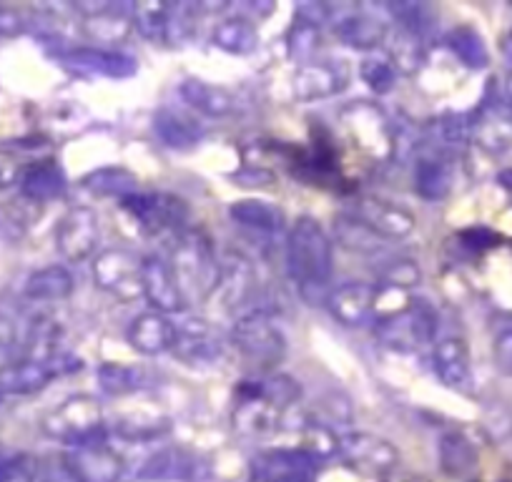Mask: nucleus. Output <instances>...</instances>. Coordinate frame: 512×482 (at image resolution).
<instances>
[{
  "label": "nucleus",
  "mask_w": 512,
  "mask_h": 482,
  "mask_svg": "<svg viewBox=\"0 0 512 482\" xmlns=\"http://www.w3.org/2000/svg\"><path fill=\"white\" fill-rule=\"evenodd\" d=\"M53 239H56L58 254L66 262H86L88 257H93L98 239H101L98 214L91 206H73L61 216L56 231H53Z\"/></svg>",
  "instance_id": "nucleus-12"
},
{
  "label": "nucleus",
  "mask_w": 512,
  "mask_h": 482,
  "mask_svg": "<svg viewBox=\"0 0 512 482\" xmlns=\"http://www.w3.org/2000/svg\"><path fill=\"white\" fill-rule=\"evenodd\" d=\"M432 367L447 390H455L460 395L472 392V365L470 349L462 337H445L437 342L432 354Z\"/></svg>",
  "instance_id": "nucleus-21"
},
{
  "label": "nucleus",
  "mask_w": 512,
  "mask_h": 482,
  "mask_svg": "<svg viewBox=\"0 0 512 482\" xmlns=\"http://www.w3.org/2000/svg\"><path fill=\"white\" fill-rule=\"evenodd\" d=\"M0 400H3V395H0Z\"/></svg>",
  "instance_id": "nucleus-56"
},
{
  "label": "nucleus",
  "mask_w": 512,
  "mask_h": 482,
  "mask_svg": "<svg viewBox=\"0 0 512 482\" xmlns=\"http://www.w3.org/2000/svg\"><path fill=\"white\" fill-rule=\"evenodd\" d=\"M234 184L244 186V189H272L277 176L272 171L262 169V166H244L236 174H231Z\"/></svg>",
  "instance_id": "nucleus-49"
},
{
  "label": "nucleus",
  "mask_w": 512,
  "mask_h": 482,
  "mask_svg": "<svg viewBox=\"0 0 512 482\" xmlns=\"http://www.w3.org/2000/svg\"><path fill=\"white\" fill-rule=\"evenodd\" d=\"M118 206L146 234H164V231H171L176 236L184 229H189V204L176 194H166V191H136V194L118 201Z\"/></svg>",
  "instance_id": "nucleus-6"
},
{
  "label": "nucleus",
  "mask_w": 512,
  "mask_h": 482,
  "mask_svg": "<svg viewBox=\"0 0 512 482\" xmlns=\"http://www.w3.org/2000/svg\"><path fill=\"white\" fill-rule=\"evenodd\" d=\"M73 289H76L73 274L63 264H51V267L38 269L26 279L23 297L31 299V302H63V299L71 297Z\"/></svg>",
  "instance_id": "nucleus-31"
},
{
  "label": "nucleus",
  "mask_w": 512,
  "mask_h": 482,
  "mask_svg": "<svg viewBox=\"0 0 512 482\" xmlns=\"http://www.w3.org/2000/svg\"><path fill=\"white\" fill-rule=\"evenodd\" d=\"M447 46L467 68H485L487 61H490L485 41L472 26L452 28L450 36H447Z\"/></svg>",
  "instance_id": "nucleus-37"
},
{
  "label": "nucleus",
  "mask_w": 512,
  "mask_h": 482,
  "mask_svg": "<svg viewBox=\"0 0 512 482\" xmlns=\"http://www.w3.org/2000/svg\"><path fill=\"white\" fill-rule=\"evenodd\" d=\"M319 465L322 460L302 447H274L251 457L249 475L254 482H312Z\"/></svg>",
  "instance_id": "nucleus-11"
},
{
  "label": "nucleus",
  "mask_w": 512,
  "mask_h": 482,
  "mask_svg": "<svg viewBox=\"0 0 512 482\" xmlns=\"http://www.w3.org/2000/svg\"><path fill=\"white\" fill-rule=\"evenodd\" d=\"M169 3H141L134 6V28L151 43H166Z\"/></svg>",
  "instance_id": "nucleus-41"
},
{
  "label": "nucleus",
  "mask_w": 512,
  "mask_h": 482,
  "mask_svg": "<svg viewBox=\"0 0 512 482\" xmlns=\"http://www.w3.org/2000/svg\"><path fill=\"white\" fill-rule=\"evenodd\" d=\"M141 267H144V259L128 249H103L93 259V282L118 302H134L136 297L144 299Z\"/></svg>",
  "instance_id": "nucleus-10"
},
{
  "label": "nucleus",
  "mask_w": 512,
  "mask_h": 482,
  "mask_svg": "<svg viewBox=\"0 0 512 482\" xmlns=\"http://www.w3.org/2000/svg\"><path fill=\"white\" fill-rule=\"evenodd\" d=\"M126 339L131 344V349H136L144 357H156V354L171 352L176 344V322H171L166 314L149 309V312L139 314L131 322Z\"/></svg>",
  "instance_id": "nucleus-22"
},
{
  "label": "nucleus",
  "mask_w": 512,
  "mask_h": 482,
  "mask_svg": "<svg viewBox=\"0 0 512 482\" xmlns=\"http://www.w3.org/2000/svg\"><path fill=\"white\" fill-rule=\"evenodd\" d=\"M0 482H36V460L28 455L0 457Z\"/></svg>",
  "instance_id": "nucleus-47"
},
{
  "label": "nucleus",
  "mask_w": 512,
  "mask_h": 482,
  "mask_svg": "<svg viewBox=\"0 0 512 482\" xmlns=\"http://www.w3.org/2000/svg\"><path fill=\"white\" fill-rule=\"evenodd\" d=\"M437 327H440L437 309L425 299L410 297L402 307L379 314L374 322V337L395 352H415L435 342Z\"/></svg>",
  "instance_id": "nucleus-3"
},
{
  "label": "nucleus",
  "mask_w": 512,
  "mask_h": 482,
  "mask_svg": "<svg viewBox=\"0 0 512 482\" xmlns=\"http://www.w3.org/2000/svg\"><path fill=\"white\" fill-rule=\"evenodd\" d=\"M229 339L259 375H272L287 357V337L267 312L244 314L234 324Z\"/></svg>",
  "instance_id": "nucleus-4"
},
{
  "label": "nucleus",
  "mask_w": 512,
  "mask_h": 482,
  "mask_svg": "<svg viewBox=\"0 0 512 482\" xmlns=\"http://www.w3.org/2000/svg\"><path fill=\"white\" fill-rule=\"evenodd\" d=\"M83 367V362L71 354H58L48 362L36 359H21L11 365L0 367V395L3 397H28L46 390L53 380L63 375H71Z\"/></svg>",
  "instance_id": "nucleus-9"
},
{
  "label": "nucleus",
  "mask_w": 512,
  "mask_h": 482,
  "mask_svg": "<svg viewBox=\"0 0 512 482\" xmlns=\"http://www.w3.org/2000/svg\"><path fill=\"white\" fill-rule=\"evenodd\" d=\"M390 61L397 73L415 76V73L422 68V63H425V41H420V38L402 31L400 41H395V46H392Z\"/></svg>",
  "instance_id": "nucleus-42"
},
{
  "label": "nucleus",
  "mask_w": 512,
  "mask_h": 482,
  "mask_svg": "<svg viewBox=\"0 0 512 482\" xmlns=\"http://www.w3.org/2000/svg\"><path fill=\"white\" fill-rule=\"evenodd\" d=\"M349 214L357 216L362 224H367L382 239H402V236H410L415 231V216L405 206L392 204V201L379 199V196L357 199Z\"/></svg>",
  "instance_id": "nucleus-15"
},
{
  "label": "nucleus",
  "mask_w": 512,
  "mask_h": 482,
  "mask_svg": "<svg viewBox=\"0 0 512 482\" xmlns=\"http://www.w3.org/2000/svg\"><path fill=\"white\" fill-rule=\"evenodd\" d=\"M500 98H502V106H505L507 113H510V116H512V73H507L505 83H502Z\"/></svg>",
  "instance_id": "nucleus-54"
},
{
  "label": "nucleus",
  "mask_w": 512,
  "mask_h": 482,
  "mask_svg": "<svg viewBox=\"0 0 512 482\" xmlns=\"http://www.w3.org/2000/svg\"><path fill=\"white\" fill-rule=\"evenodd\" d=\"M166 262L186 307L209 302L214 297L216 284H219V257H216L214 241L204 229L189 226L176 234Z\"/></svg>",
  "instance_id": "nucleus-2"
},
{
  "label": "nucleus",
  "mask_w": 512,
  "mask_h": 482,
  "mask_svg": "<svg viewBox=\"0 0 512 482\" xmlns=\"http://www.w3.org/2000/svg\"><path fill=\"white\" fill-rule=\"evenodd\" d=\"M58 339H61V327L53 319L41 317L33 322L31 337H28V357L36 362H48V359L58 357Z\"/></svg>",
  "instance_id": "nucleus-40"
},
{
  "label": "nucleus",
  "mask_w": 512,
  "mask_h": 482,
  "mask_svg": "<svg viewBox=\"0 0 512 482\" xmlns=\"http://www.w3.org/2000/svg\"><path fill=\"white\" fill-rule=\"evenodd\" d=\"M98 387L106 395L123 397L131 395V392H139L144 387V380H141V372L136 367L121 365V362H103L98 367Z\"/></svg>",
  "instance_id": "nucleus-38"
},
{
  "label": "nucleus",
  "mask_w": 512,
  "mask_h": 482,
  "mask_svg": "<svg viewBox=\"0 0 512 482\" xmlns=\"http://www.w3.org/2000/svg\"><path fill=\"white\" fill-rule=\"evenodd\" d=\"M287 412L274 405L264 392V380L259 377H246L234 387V410H231V422L234 430L241 435L259 437L274 432L282 425Z\"/></svg>",
  "instance_id": "nucleus-8"
},
{
  "label": "nucleus",
  "mask_w": 512,
  "mask_h": 482,
  "mask_svg": "<svg viewBox=\"0 0 512 482\" xmlns=\"http://www.w3.org/2000/svg\"><path fill=\"white\" fill-rule=\"evenodd\" d=\"M337 452L364 475H390L400 465V450L390 440L369 435V432L342 435Z\"/></svg>",
  "instance_id": "nucleus-13"
},
{
  "label": "nucleus",
  "mask_w": 512,
  "mask_h": 482,
  "mask_svg": "<svg viewBox=\"0 0 512 482\" xmlns=\"http://www.w3.org/2000/svg\"><path fill=\"white\" fill-rule=\"evenodd\" d=\"M16 342V324L0 314V349H8Z\"/></svg>",
  "instance_id": "nucleus-53"
},
{
  "label": "nucleus",
  "mask_w": 512,
  "mask_h": 482,
  "mask_svg": "<svg viewBox=\"0 0 512 482\" xmlns=\"http://www.w3.org/2000/svg\"><path fill=\"white\" fill-rule=\"evenodd\" d=\"M392 13L400 21L402 31L410 33V36L425 41L427 33L432 28V16L427 11V6H420V3H395L392 6Z\"/></svg>",
  "instance_id": "nucleus-45"
},
{
  "label": "nucleus",
  "mask_w": 512,
  "mask_h": 482,
  "mask_svg": "<svg viewBox=\"0 0 512 482\" xmlns=\"http://www.w3.org/2000/svg\"><path fill=\"white\" fill-rule=\"evenodd\" d=\"M81 186L96 196L121 201L139 191V176L134 171L123 169V166H103V169H96L83 176Z\"/></svg>",
  "instance_id": "nucleus-34"
},
{
  "label": "nucleus",
  "mask_w": 512,
  "mask_h": 482,
  "mask_svg": "<svg viewBox=\"0 0 512 482\" xmlns=\"http://www.w3.org/2000/svg\"><path fill=\"white\" fill-rule=\"evenodd\" d=\"M61 58L66 63H71L73 68L78 71H86V73H98V76H106V78H131L139 66L131 56L126 53H118V51H108V48H71V51L61 53Z\"/></svg>",
  "instance_id": "nucleus-24"
},
{
  "label": "nucleus",
  "mask_w": 512,
  "mask_h": 482,
  "mask_svg": "<svg viewBox=\"0 0 512 482\" xmlns=\"http://www.w3.org/2000/svg\"><path fill=\"white\" fill-rule=\"evenodd\" d=\"M347 68L342 63L334 61H314L302 63L294 73L292 91L299 101H322V98H332L344 91L347 86Z\"/></svg>",
  "instance_id": "nucleus-17"
},
{
  "label": "nucleus",
  "mask_w": 512,
  "mask_h": 482,
  "mask_svg": "<svg viewBox=\"0 0 512 482\" xmlns=\"http://www.w3.org/2000/svg\"><path fill=\"white\" fill-rule=\"evenodd\" d=\"M492 359L505 377H512V319L500 322L492 334Z\"/></svg>",
  "instance_id": "nucleus-46"
},
{
  "label": "nucleus",
  "mask_w": 512,
  "mask_h": 482,
  "mask_svg": "<svg viewBox=\"0 0 512 482\" xmlns=\"http://www.w3.org/2000/svg\"><path fill=\"white\" fill-rule=\"evenodd\" d=\"M289 277L309 304L324 302L334 274V241L314 216H299L287 236Z\"/></svg>",
  "instance_id": "nucleus-1"
},
{
  "label": "nucleus",
  "mask_w": 512,
  "mask_h": 482,
  "mask_svg": "<svg viewBox=\"0 0 512 482\" xmlns=\"http://www.w3.org/2000/svg\"><path fill=\"white\" fill-rule=\"evenodd\" d=\"M43 432L51 440L63 442L68 447L93 445L106 440V420L103 407L91 395H73L58 407H53L41 422Z\"/></svg>",
  "instance_id": "nucleus-5"
},
{
  "label": "nucleus",
  "mask_w": 512,
  "mask_h": 482,
  "mask_svg": "<svg viewBox=\"0 0 512 482\" xmlns=\"http://www.w3.org/2000/svg\"><path fill=\"white\" fill-rule=\"evenodd\" d=\"M460 239L465 247L477 249V252H482V249L500 247L502 244V236L495 234L492 229H485V226H470V229L460 231Z\"/></svg>",
  "instance_id": "nucleus-50"
},
{
  "label": "nucleus",
  "mask_w": 512,
  "mask_h": 482,
  "mask_svg": "<svg viewBox=\"0 0 512 482\" xmlns=\"http://www.w3.org/2000/svg\"><path fill=\"white\" fill-rule=\"evenodd\" d=\"M141 287H144V299L151 309L159 314H181L186 309L184 297L174 282L169 262L161 257H146L141 267Z\"/></svg>",
  "instance_id": "nucleus-20"
},
{
  "label": "nucleus",
  "mask_w": 512,
  "mask_h": 482,
  "mask_svg": "<svg viewBox=\"0 0 512 482\" xmlns=\"http://www.w3.org/2000/svg\"><path fill=\"white\" fill-rule=\"evenodd\" d=\"M219 51L229 53V56H249L259 46V31H256L254 23L249 18H224L219 26L214 28V36H211Z\"/></svg>",
  "instance_id": "nucleus-35"
},
{
  "label": "nucleus",
  "mask_w": 512,
  "mask_h": 482,
  "mask_svg": "<svg viewBox=\"0 0 512 482\" xmlns=\"http://www.w3.org/2000/svg\"><path fill=\"white\" fill-rule=\"evenodd\" d=\"M171 352L186 365H214L221 357V339L206 319L186 317L176 322V344Z\"/></svg>",
  "instance_id": "nucleus-16"
},
{
  "label": "nucleus",
  "mask_w": 512,
  "mask_h": 482,
  "mask_svg": "<svg viewBox=\"0 0 512 482\" xmlns=\"http://www.w3.org/2000/svg\"><path fill=\"white\" fill-rule=\"evenodd\" d=\"M154 131L161 139V144L176 151L194 149L201 141V136H204V129H201L199 121H194L186 113L176 111V108H159L154 113Z\"/></svg>",
  "instance_id": "nucleus-29"
},
{
  "label": "nucleus",
  "mask_w": 512,
  "mask_h": 482,
  "mask_svg": "<svg viewBox=\"0 0 512 482\" xmlns=\"http://www.w3.org/2000/svg\"><path fill=\"white\" fill-rule=\"evenodd\" d=\"M81 31L86 33L91 41L101 43H118L134 31V8L118 6V3H108L103 11L86 16L81 21Z\"/></svg>",
  "instance_id": "nucleus-30"
},
{
  "label": "nucleus",
  "mask_w": 512,
  "mask_h": 482,
  "mask_svg": "<svg viewBox=\"0 0 512 482\" xmlns=\"http://www.w3.org/2000/svg\"><path fill=\"white\" fill-rule=\"evenodd\" d=\"M21 194L23 199L33 201V204H51L66 196L68 179L66 171L61 169L56 159H41L26 164L21 176Z\"/></svg>",
  "instance_id": "nucleus-23"
},
{
  "label": "nucleus",
  "mask_w": 512,
  "mask_h": 482,
  "mask_svg": "<svg viewBox=\"0 0 512 482\" xmlns=\"http://www.w3.org/2000/svg\"><path fill=\"white\" fill-rule=\"evenodd\" d=\"M437 455H440L442 472L450 477L470 475L477 467V460H480V452H477L475 442L462 430L445 432L440 437V445H437Z\"/></svg>",
  "instance_id": "nucleus-32"
},
{
  "label": "nucleus",
  "mask_w": 512,
  "mask_h": 482,
  "mask_svg": "<svg viewBox=\"0 0 512 482\" xmlns=\"http://www.w3.org/2000/svg\"><path fill=\"white\" fill-rule=\"evenodd\" d=\"M420 279L422 272L412 259H392V262H387V267L379 272V287L407 292L410 287L420 284Z\"/></svg>",
  "instance_id": "nucleus-44"
},
{
  "label": "nucleus",
  "mask_w": 512,
  "mask_h": 482,
  "mask_svg": "<svg viewBox=\"0 0 512 482\" xmlns=\"http://www.w3.org/2000/svg\"><path fill=\"white\" fill-rule=\"evenodd\" d=\"M327 302L334 319H339L344 327H364L377 317L379 287L367 282H347L334 289Z\"/></svg>",
  "instance_id": "nucleus-18"
},
{
  "label": "nucleus",
  "mask_w": 512,
  "mask_h": 482,
  "mask_svg": "<svg viewBox=\"0 0 512 482\" xmlns=\"http://www.w3.org/2000/svg\"><path fill=\"white\" fill-rule=\"evenodd\" d=\"M342 124L352 144L369 159L387 161L395 156V129L377 103H352L342 111Z\"/></svg>",
  "instance_id": "nucleus-7"
},
{
  "label": "nucleus",
  "mask_w": 512,
  "mask_h": 482,
  "mask_svg": "<svg viewBox=\"0 0 512 482\" xmlns=\"http://www.w3.org/2000/svg\"><path fill=\"white\" fill-rule=\"evenodd\" d=\"M334 239H337V244H342L344 249L357 254H374L384 247L382 236L374 234L367 224H362V221H359L357 216L349 214V211L347 214H339L337 219H334Z\"/></svg>",
  "instance_id": "nucleus-36"
},
{
  "label": "nucleus",
  "mask_w": 512,
  "mask_h": 482,
  "mask_svg": "<svg viewBox=\"0 0 512 482\" xmlns=\"http://www.w3.org/2000/svg\"><path fill=\"white\" fill-rule=\"evenodd\" d=\"M497 181H500V184L505 186V189H510V191H512V169L502 171V174L497 176Z\"/></svg>",
  "instance_id": "nucleus-55"
},
{
  "label": "nucleus",
  "mask_w": 512,
  "mask_h": 482,
  "mask_svg": "<svg viewBox=\"0 0 512 482\" xmlns=\"http://www.w3.org/2000/svg\"><path fill=\"white\" fill-rule=\"evenodd\" d=\"M319 41H322V28H319V21H312V18L297 13V18H294L287 36L289 56L297 58V61L302 63L314 61V53H317Z\"/></svg>",
  "instance_id": "nucleus-39"
},
{
  "label": "nucleus",
  "mask_w": 512,
  "mask_h": 482,
  "mask_svg": "<svg viewBox=\"0 0 512 482\" xmlns=\"http://www.w3.org/2000/svg\"><path fill=\"white\" fill-rule=\"evenodd\" d=\"M179 96L186 106L209 118L229 116L236 106L234 96H231L224 86L201 81V78H186V81H181Z\"/></svg>",
  "instance_id": "nucleus-27"
},
{
  "label": "nucleus",
  "mask_w": 512,
  "mask_h": 482,
  "mask_svg": "<svg viewBox=\"0 0 512 482\" xmlns=\"http://www.w3.org/2000/svg\"><path fill=\"white\" fill-rule=\"evenodd\" d=\"M26 31V18L16 8L0 6V38H13Z\"/></svg>",
  "instance_id": "nucleus-52"
},
{
  "label": "nucleus",
  "mask_w": 512,
  "mask_h": 482,
  "mask_svg": "<svg viewBox=\"0 0 512 482\" xmlns=\"http://www.w3.org/2000/svg\"><path fill=\"white\" fill-rule=\"evenodd\" d=\"M36 482H78L66 455H48L36 462Z\"/></svg>",
  "instance_id": "nucleus-48"
},
{
  "label": "nucleus",
  "mask_w": 512,
  "mask_h": 482,
  "mask_svg": "<svg viewBox=\"0 0 512 482\" xmlns=\"http://www.w3.org/2000/svg\"><path fill=\"white\" fill-rule=\"evenodd\" d=\"M359 76L374 93H390L397 83V71L390 58L367 56L359 63Z\"/></svg>",
  "instance_id": "nucleus-43"
},
{
  "label": "nucleus",
  "mask_w": 512,
  "mask_h": 482,
  "mask_svg": "<svg viewBox=\"0 0 512 482\" xmlns=\"http://www.w3.org/2000/svg\"><path fill=\"white\" fill-rule=\"evenodd\" d=\"M26 164L18 161V156L0 151V189H11V186L21 184V176Z\"/></svg>",
  "instance_id": "nucleus-51"
},
{
  "label": "nucleus",
  "mask_w": 512,
  "mask_h": 482,
  "mask_svg": "<svg viewBox=\"0 0 512 482\" xmlns=\"http://www.w3.org/2000/svg\"><path fill=\"white\" fill-rule=\"evenodd\" d=\"M256 282L259 279H256V269L249 257H244L241 252H234V249L221 254L219 284H216L214 297L224 312H236L246 302H251V297L256 294Z\"/></svg>",
  "instance_id": "nucleus-14"
},
{
  "label": "nucleus",
  "mask_w": 512,
  "mask_h": 482,
  "mask_svg": "<svg viewBox=\"0 0 512 482\" xmlns=\"http://www.w3.org/2000/svg\"><path fill=\"white\" fill-rule=\"evenodd\" d=\"M231 221H236L239 226L254 231H267V234H277L287 224V216L279 209L277 204L264 199H241L234 201L229 206Z\"/></svg>",
  "instance_id": "nucleus-33"
},
{
  "label": "nucleus",
  "mask_w": 512,
  "mask_h": 482,
  "mask_svg": "<svg viewBox=\"0 0 512 482\" xmlns=\"http://www.w3.org/2000/svg\"><path fill=\"white\" fill-rule=\"evenodd\" d=\"M66 460L78 482H118L123 475L121 455H116V450H111L106 440L71 447L66 452Z\"/></svg>",
  "instance_id": "nucleus-19"
},
{
  "label": "nucleus",
  "mask_w": 512,
  "mask_h": 482,
  "mask_svg": "<svg viewBox=\"0 0 512 482\" xmlns=\"http://www.w3.org/2000/svg\"><path fill=\"white\" fill-rule=\"evenodd\" d=\"M339 43L354 48V51H374L387 38V23L369 13H342L332 26Z\"/></svg>",
  "instance_id": "nucleus-26"
},
{
  "label": "nucleus",
  "mask_w": 512,
  "mask_h": 482,
  "mask_svg": "<svg viewBox=\"0 0 512 482\" xmlns=\"http://www.w3.org/2000/svg\"><path fill=\"white\" fill-rule=\"evenodd\" d=\"M199 472V457L194 452L184 450V447H166L156 455L149 457L144 470L139 472L141 480H194Z\"/></svg>",
  "instance_id": "nucleus-28"
},
{
  "label": "nucleus",
  "mask_w": 512,
  "mask_h": 482,
  "mask_svg": "<svg viewBox=\"0 0 512 482\" xmlns=\"http://www.w3.org/2000/svg\"><path fill=\"white\" fill-rule=\"evenodd\" d=\"M455 184V159L440 154H422L415 161V191L425 201H442Z\"/></svg>",
  "instance_id": "nucleus-25"
}]
</instances>
